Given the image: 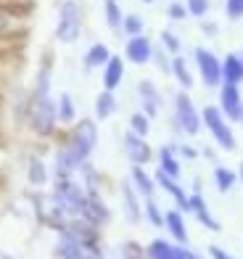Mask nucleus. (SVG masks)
Here are the masks:
<instances>
[{
  "mask_svg": "<svg viewBox=\"0 0 243 259\" xmlns=\"http://www.w3.org/2000/svg\"><path fill=\"white\" fill-rule=\"evenodd\" d=\"M98 146V122L85 116L77 119L72 127L61 135L53 156V180L74 178L85 161H90L92 151Z\"/></svg>",
  "mask_w": 243,
  "mask_h": 259,
  "instance_id": "1",
  "label": "nucleus"
},
{
  "mask_svg": "<svg viewBox=\"0 0 243 259\" xmlns=\"http://www.w3.org/2000/svg\"><path fill=\"white\" fill-rule=\"evenodd\" d=\"M24 116H27V127L32 130L34 138H56L59 135V109H56V98L53 93L48 96H34L29 93L27 106H24Z\"/></svg>",
  "mask_w": 243,
  "mask_h": 259,
  "instance_id": "2",
  "label": "nucleus"
},
{
  "mask_svg": "<svg viewBox=\"0 0 243 259\" xmlns=\"http://www.w3.org/2000/svg\"><path fill=\"white\" fill-rule=\"evenodd\" d=\"M32 6L29 3H8L0 6V53H14L29 29Z\"/></svg>",
  "mask_w": 243,
  "mask_h": 259,
  "instance_id": "3",
  "label": "nucleus"
},
{
  "mask_svg": "<svg viewBox=\"0 0 243 259\" xmlns=\"http://www.w3.org/2000/svg\"><path fill=\"white\" fill-rule=\"evenodd\" d=\"M172 127H175V133L185 138H196L204 130L201 109L193 103L188 90H177L172 96Z\"/></svg>",
  "mask_w": 243,
  "mask_h": 259,
  "instance_id": "4",
  "label": "nucleus"
},
{
  "mask_svg": "<svg viewBox=\"0 0 243 259\" xmlns=\"http://www.w3.org/2000/svg\"><path fill=\"white\" fill-rule=\"evenodd\" d=\"M51 198L66 220H74L82 214V206L87 201V191L77 178H61V180H53Z\"/></svg>",
  "mask_w": 243,
  "mask_h": 259,
  "instance_id": "5",
  "label": "nucleus"
},
{
  "mask_svg": "<svg viewBox=\"0 0 243 259\" xmlns=\"http://www.w3.org/2000/svg\"><path fill=\"white\" fill-rule=\"evenodd\" d=\"M201 122H204V130H209L212 140L219 146V151H235L238 146V138H235V130L225 119V114L219 111L217 103H209L201 109Z\"/></svg>",
  "mask_w": 243,
  "mask_h": 259,
  "instance_id": "6",
  "label": "nucleus"
},
{
  "mask_svg": "<svg viewBox=\"0 0 243 259\" xmlns=\"http://www.w3.org/2000/svg\"><path fill=\"white\" fill-rule=\"evenodd\" d=\"M82 34V6L77 0H61L59 21H56V40L64 45H72Z\"/></svg>",
  "mask_w": 243,
  "mask_h": 259,
  "instance_id": "7",
  "label": "nucleus"
},
{
  "mask_svg": "<svg viewBox=\"0 0 243 259\" xmlns=\"http://www.w3.org/2000/svg\"><path fill=\"white\" fill-rule=\"evenodd\" d=\"M193 69H196V74H199L204 88L219 90V85H222V58L214 51L199 45V48L193 51Z\"/></svg>",
  "mask_w": 243,
  "mask_h": 259,
  "instance_id": "8",
  "label": "nucleus"
},
{
  "mask_svg": "<svg viewBox=\"0 0 243 259\" xmlns=\"http://www.w3.org/2000/svg\"><path fill=\"white\" fill-rule=\"evenodd\" d=\"M188 214H193V220L199 222L201 228H206V230H212V233H219V230H222V225H219V220L214 217V211H212L209 201H206V196L201 193V183H199V180H196L193 191H190Z\"/></svg>",
  "mask_w": 243,
  "mask_h": 259,
  "instance_id": "9",
  "label": "nucleus"
},
{
  "mask_svg": "<svg viewBox=\"0 0 243 259\" xmlns=\"http://www.w3.org/2000/svg\"><path fill=\"white\" fill-rule=\"evenodd\" d=\"M122 151L130 164H140V167H148V164L154 161V148L148 143V138H140L135 133H127L122 135Z\"/></svg>",
  "mask_w": 243,
  "mask_h": 259,
  "instance_id": "10",
  "label": "nucleus"
},
{
  "mask_svg": "<svg viewBox=\"0 0 243 259\" xmlns=\"http://www.w3.org/2000/svg\"><path fill=\"white\" fill-rule=\"evenodd\" d=\"M90 243H95V241H85L79 235H74L72 230H61L53 246V256L56 259H85V251Z\"/></svg>",
  "mask_w": 243,
  "mask_h": 259,
  "instance_id": "11",
  "label": "nucleus"
},
{
  "mask_svg": "<svg viewBox=\"0 0 243 259\" xmlns=\"http://www.w3.org/2000/svg\"><path fill=\"white\" fill-rule=\"evenodd\" d=\"M219 111L225 114V119L230 124H238L240 122V114H243V93L238 85H227V82H222L219 85Z\"/></svg>",
  "mask_w": 243,
  "mask_h": 259,
  "instance_id": "12",
  "label": "nucleus"
},
{
  "mask_svg": "<svg viewBox=\"0 0 243 259\" xmlns=\"http://www.w3.org/2000/svg\"><path fill=\"white\" fill-rule=\"evenodd\" d=\"M154 40L148 34H135V37H127L124 42V61H130L135 66H145L154 61Z\"/></svg>",
  "mask_w": 243,
  "mask_h": 259,
  "instance_id": "13",
  "label": "nucleus"
},
{
  "mask_svg": "<svg viewBox=\"0 0 243 259\" xmlns=\"http://www.w3.org/2000/svg\"><path fill=\"white\" fill-rule=\"evenodd\" d=\"M137 101H140V111L145 116H151V119H156L161 114V109H164V96H161V90L151 79L137 82Z\"/></svg>",
  "mask_w": 243,
  "mask_h": 259,
  "instance_id": "14",
  "label": "nucleus"
},
{
  "mask_svg": "<svg viewBox=\"0 0 243 259\" xmlns=\"http://www.w3.org/2000/svg\"><path fill=\"white\" fill-rule=\"evenodd\" d=\"M119 198H122V211H124V220L130 222V225H137V222H143V198L140 193L132 188L130 180H122L119 183Z\"/></svg>",
  "mask_w": 243,
  "mask_h": 259,
  "instance_id": "15",
  "label": "nucleus"
},
{
  "mask_svg": "<svg viewBox=\"0 0 243 259\" xmlns=\"http://www.w3.org/2000/svg\"><path fill=\"white\" fill-rule=\"evenodd\" d=\"M79 217H82L85 222H90L92 228L103 230L111 222V209H109L106 201H103L101 193H87V201H85L82 214H79Z\"/></svg>",
  "mask_w": 243,
  "mask_h": 259,
  "instance_id": "16",
  "label": "nucleus"
},
{
  "mask_svg": "<svg viewBox=\"0 0 243 259\" xmlns=\"http://www.w3.org/2000/svg\"><path fill=\"white\" fill-rule=\"evenodd\" d=\"M154 180H156V188H161L172 201H175V206L180 209V211H185L188 214V201H190V193L185 191V188L180 185V180H175V178H169V175H164L161 169H156L154 172Z\"/></svg>",
  "mask_w": 243,
  "mask_h": 259,
  "instance_id": "17",
  "label": "nucleus"
},
{
  "mask_svg": "<svg viewBox=\"0 0 243 259\" xmlns=\"http://www.w3.org/2000/svg\"><path fill=\"white\" fill-rule=\"evenodd\" d=\"M164 230L172 235V241L180 246H188L190 235H188V222H185V211H180L177 206H172L164 211Z\"/></svg>",
  "mask_w": 243,
  "mask_h": 259,
  "instance_id": "18",
  "label": "nucleus"
},
{
  "mask_svg": "<svg viewBox=\"0 0 243 259\" xmlns=\"http://www.w3.org/2000/svg\"><path fill=\"white\" fill-rule=\"evenodd\" d=\"M124 72H127V66H124V56H117V53H114V56L109 58V64L101 69V82H103V90L117 93V88L124 82Z\"/></svg>",
  "mask_w": 243,
  "mask_h": 259,
  "instance_id": "19",
  "label": "nucleus"
},
{
  "mask_svg": "<svg viewBox=\"0 0 243 259\" xmlns=\"http://www.w3.org/2000/svg\"><path fill=\"white\" fill-rule=\"evenodd\" d=\"M145 259H185V246L167 238H154L145 246Z\"/></svg>",
  "mask_w": 243,
  "mask_h": 259,
  "instance_id": "20",
  "label": "nucleus"
},
{
  "mask_svg": "<svg viewBox=\"0 0 243 259\" xmlns=\"http://www.w3.org/2000/svg\"><path fill=\"white\" fill-rule=\"evenodd\" d=\"M169 74H172V79L177 82L180 90H188V93H190V88L196 85V69L190 66V61H188L182 53H180V56H172Z\"/></svg>",
  "mask_w": 243,
  "mask_h": 259,
  "instance_id": "21",
  "label": "nucleus"
},
{
  "mask_svg": "<svg viewBox=\"0 0 243 259\" xmlns=\"http://www.w3.org/2000/svg\"><path fill=\"white\" fill-rule=\"evenodd\" d=\"M127 180L132 183V188L137 193H140V198H151L156 193V180H154V175L148 172V167L130 164V175H127Z\"/></svg>",
  "mask_w": 243,
  "mask_h": 259,
  "instance_id": "22",
  "label": "nucleus"
},
{
  "mask_svg": "<svg viewBox=\"0 0 243 259\" xmlns=\"http://www.w3.org/2000/svg\"><path fill=\"white\" fill-rule=\"evenodd\" d=\"M156 161H159V169L164 172V175L180 180V175H182V159L177 156V148L175 146H169V143L161 146L156 151Z\"/></svg>",
  "mask_w": 243,
  "mask_h": 259,
  "instance_id": "23",
  "label": "nucleus"
},
{
  "mask_svg": "<svg viewBox=\"0 0 243 259\" xmlns=\"http://www.w3.org/2000/svg\"><path fill=\"white\" fill-rule=\"evenodd\" d=\"M117 109H119V101H117V93H111V90H101L95 101H92V116H95V122L111 119L117 114Z\"/></svg>",
  "mask_w": 243,
  "mask_h": 259,
  "instance_id": "24",
  "label": "nucleus"
},
{
  "mask_svg": "<svg viewBox=\"0 0 243 259\" xmlns=\"http://www.w3.org/2000/svg\"><path fill=\"white\" fill-rule=\"evenodd\" d=\"M111 48L106 42H92L90 48L85 51L82 56V66H85V72H95V69H103L109 64V58H111Z\"/></svg>",
  "mask_w": 243,
  "mask_h": 259,
  "instance_id": "25",
  "label": "nucleus"
},
{
  "mask_svg": "<svg viewBox=\"0 0 243 259\" xmlns=\"http://www.w3.org/2000/svg\"><path fill=\"white\" fill-rule=\"evenodd\" d=\"M53 88V56L45 53V58L40 61V69L34 74V85H32V93L34 96H48Z\"/></svg>",
  "mask_w": 243,
  "mask_h": 259,
  "instance_id": "26",
  "label": "nucleus"
},
{
  "mask_svg": "<svg viewBox=\"0 0 243 259\" xmlns=\"http://www.w3.org/2000/svg\"><path fill=\"white\" fill-rule=\"evenodd\" d=\"M51 169H48V164H45V159L42 156H29V161H27V183L32 185V188H45L51 183Z\"/></svg>",
  "mask_w": 243,
  "mask_h": 259,
  "instance_id": "27",
  "label": "nucleus"
},
{
  "mask_svg": "<svg viewBox=\"0 0 243 259\" xmlns=\"http://www.w3.org/2000/svg\"><path fill=\"white\" fill-rule=\"evenodd\" d=\"M56 109H59V124L66 127V130L79 119V114H77V101H74L72 93H61V96L56 98Z\"/></svg>",
  "mask_w": 243,
  "mask_h": 259,
  "instance_id": "28",
  "label": "nucleus"
},
{
  "mask_svg": "<svg viewBox=\"0 0 243 259\" xmlns=\"http://www.w3.org/2000/svg\"><path fill=\"white\" fill-rule=\"evenodd\" d=\"M222 82L227 85H243V61L238 53H227L222 58Z\"/></svg>",
  "mask_w": 243,
  "mask_h": 259,
  "instance_id": "29",
  "label": "nucleus"
},
{
  "mask_svg": "<svg viewBox=\"0 0 243 259\" xmlns=\"http://www.w3.org/2000/svg\"><path fill=\"white\" fill-rule=\"evenodd\" d=\"M212 178H214V188H217L219 193H230L238 185V172L225 167V164H217L214 172H212Z\"/></svg>",
  "mask_w": 243,
  "mask_h": 259,
  "instance_id": "30",
  "label": "nucleus"
},
{
  "mask_svg": "<svg viewBox=\"0 0 243 259\" xmlns=\"http://www.w3.org/2000/svg\"><path fill=\"white\" fill-rule=\"evenodd\" d=\"M79 183L85 185V191L87 193H101V185H103V178H101V172L92 167V161H85L82 167H79Z\"/></svg>",
  "mask_w": 243,
  "mask_h": 259,
  "instance_id": "31",
  "label": "nucleus"
},
{
  "mask_svg": "<svg viewBox=\"0 0 243 259\" xmlns=\"http://www.w3.org/2000/svg\"><path fill=\"white\" fill-rule=\"evenodd\" d=\"M103 19H106V27L119 32L122 21H124V11L119 6V0H103Z\"/></svg>",
  "mask_w": 243,
  "mask_h": 259,
  "instance_id": "32",
  "label": "nucleus"
},
{
  "mask_svg": "<svg viewBox=\"0 0 243 259\" xmlns=\"http://www.w3.org/2000/svg\"><path fill=\"white\" fill-rule=\"evenodd\" d=\"M143 220L154 228H164V209L156 204V198H143Z\"/></svg>",
  "mask_w": 243,
  "mask_h": 259,
  "instance_id": "33",
  "label": "nucleus"
},
{
  "mask_svg": "<svg viewBox=\"0 0 243 259\" xmlns=\"http://www.w3.org/2000/svg\"><path fill=\"white\" fill-rule=\"evenodd\" d=\"M151 116H145L140 109L137 111H132L130 114V122H127V130H130V133H135V135H140V138H148L151 135Z\"/></svg>",
  "mask_w": 243,
  "mask_h": 259,
  "instance_id": "34",
  "label": "nucleus"
},
{
  "mask_svg": "<svg viewBox=\"0 0 243 259\" xmlns=\"http://www.w3.org/2000/svg\"><path fill=\"white\" fill-rule=\"evenodd\" d=\"M124 37H135V34H145V19L140 14H124L122 21V29H119Z\"/></svg>",
  "mask_w": 243,
  "mask_h": 259,
  "instance_id": "35",
  "label": "nucleus"
},
{
  "mask_svg": "<svg viewBox=\"0 0 243 259\" xmlns=\"http://www.w3.org/2000/svg\"><path fill=\"white\" fill-rule=\"evenodd\" d=\"M159 48L167 51L169 56H180V53H182V40H180L172 29H161V34H159Z\"/></svg>",
  "mask_w": 243,
  "mask_h": 259,
  "instance_id": "36",
  "label": "nucleus"
},
{
  "mask_svg": "<svg viewBox=\"0 0 243 259\" xmlns=\"http://www.w3.org/2000/svg\"><path fill=\"white\" fill-rule=\"evenodd\" d=\"M119 259H145V246H140L137 241L119 243Z\"/></svg>",
  "mask_w": 243,
  "mask_h": 259,
  "instance_id": "37",
  "label": "nucleus"
},
{
  "mask_svg": "<svg viewBox=\"0 0 243 259\" xmlns=\"http://www.w3.org/2000/svg\"><path fill=\"white\" fill-rule=\"evenodd\" d=\"M185 8H188V16L206 19V14L212 11V0H185Z\"/></svg>",
  "mask_w": 243,
  "mask_h": 259,
  "instance_id": "38",
  "label": "nucleus"
},
{
  "mask_svg": "<svg viewBox=\"0 0 243 259\" xmlns=\"http://www.w3.org/2000/svg\"><path fill=\"white\" fill-rule=\"evenodd\" d=\"M167 19H169V21H182V19H188L185 0H182V3H180V0H172V3L167 6Z\"/></svg>",
  "mask_w": 243,
  "mask_h": 259,
  "instance_id": "39",
  "label": "nucleus"
},
{
  "mask_svg": "<svg viewBox=\"0 0 243 259\" xmlns=\"http://www.w3.org/2000/svg\"><path fill=\"white\" fill-rule=\"evenodd\" d=\"M225 16L230 21H240L243 19V0H225Z\"/></svg>",
  "mask_w": 243,
  "mask_h": 259,
  "instance_id": "40",
  "label": "nucleus"
},
{
  "mask_svg": "<svg viewBox=\"0 0 243 259\" xmlns=\"http://www.w3.org/2000/svg\"><path fill=\"white\" fill-rule=\"evenodd\" d=\"M175 148H177V156H180V159H190V161H193V159H199V156H201V154H199V148H193L190 143H177Z\"/></svg>",
  "mask_w": 243,
  "mask_h": 259,
  "instance_id": "41",
  "label": "nucleus"
},
{
  "mask_svg": "<svg viewBox=\"0 0 243 259\" xmlns=\"http://www.w3.org/2000/svg\"><path fill=\"white\" fill-rule=\"evenodd\" d=\"M206 251H209V256H212V259H240V256L230 254L227 249H222V246H217V243H212V246H209V249H206Z\"/></svg>",
  "mask_w": 243,
  "mask_h": 259,
  "instance_id": "42",
  "label": "nucleus"
},
{
  "mask_svg": "<svg viewBox=\"0 0 243 259\" xmlns=\"http://www.w3.org/2000/svg\"><path fill=\"white\" fill-rule=\"evenodd\" d=\"M201 32L206 34V37H217V34H219V24H217V21H206V19H201Z\"/></svg>",
  "mask_w": 243,
  "mask_h": 259,
  "instance_id": "43",
  "label": "nucleus"
},
{
  "mask_svg": "<svg viewBox=\"0 0 243 259\" xmlns=\"http://www.w3.org/2000/svg\"><path fill=\"white\" fill-rule=\"evenodd\" d=\"M185 259H204L196 249H190V246H185Z\"/></svg>",
  "mask_w": 243,
  "mask_h": 259,
  "instance_id": "44",
  "label": "nucleus"
},
{
  "mask_svg": "<svg viewBox=\"0 0 243 259\" xmlns=\"http://www.w3.org/2000/svg\"><path fill=\"white\" fill-rule=\"evenodd\" d=\"M235 172H238V183H240V188H243V161H240V167H238Z\"/></svg>",
  "mask_w": 243,
  "mask_h": 259,
  "instance_id": "45",
  "label": "nucleus"
},
{
  "mask_svg": "<svg viewBox=\"0 0 243 259\" xmlns=\"http://www.w3.org/2000/svg\"><path fill=\"white\" fill-rule=\"evenodd\" d=\"M8 3H27V0H0V6H8Z\"/></svg>",
  "mask_w": 243,
  "mask_h": 259,
  "instance_id": "46",
  "label": "nucleus"
},
{
  "mask_svg": "<svg viewBox=\"0 0 243 259\" xmlns=\"http://www.w3.org/2000/svg\"><path fill=\"white\" fill-rule=\"evenodd\" d=\"M8 56H11V53H0V69H3V64L8 61Z\"/></svg>",
  "mask_w": 243,
  "mask_h": 259,
  "instance_id": "47",
  "label": "nucleus"
},
{
  "mask_svg": "<svg viewBox=\"0 0 243 259\" xmlns=\"http://www.w3.org/2000/svg\"><path fill=\"white\" fill-rule=\"evenodd\" d=\"M0 259H16L14 254H8V251H3V254H0Z\"/></svg>",
  "mask_w": 243,
  "mask_h": 259,
  "instance_id": "48",
  "label": "nucleus"
},
{
  "mask_svg": "<svg viewBox=\"0 0 243 259\" xmlns=\"http://www.w3.org/2000/svg\"><path fill=\"white\" fill-rule=\"evenodd\" d=\"M140 3H145V6H151V3H156V0H140Z\"/></svg>",
  "mask_w": 243,
  "mask_h": 259,
  "instance_id": "49",
  "label": "nucleus"
},
{
  "mask_svg": "<svg viewBox=\"0 0 243 259\" xmlns=\"http://www.w3.org/2000/svg\"><path fill=\"white\" fill-rule=\"evenodd\" d=\"M238 56H240V61H243V48H240V53H238Z\"/></svg>",
  "mask_w": 243,
  "mask_h": 259,
  "instance_id": "50",
  "label": "nucleus"
},
{
  "mask_svg": "<svg viewBox=\"0 0 243 259\" xmlns=\"http://www.w3.org/2000/svg\"><path fill=\"white\" fill-rule=\"evenodd\" d=\"M238 124H243V114H240V122H238Z\"/></svg>",
  "mask_w": 243,
  "mask_h": 259,
  "instance_id": "51",
  "label": "nucleus"
}]
</instances>
